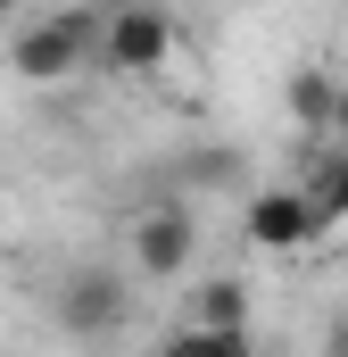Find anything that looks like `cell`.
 I'll list each match as a JSON object with an SVG mask.
<instances>
[{
    "label": "cell",
    "instance_id": "cell-10",
    "mask_svg": "<svg viewBox=\"0 0 348 357\" xmlns=\"http://www.w3.org/2000/svg\"><path fill=\"white\" fill-rule=\"evenodd\" d=\"M324 357H348V307L332 316V333H324Z\"/></svg>",
    "mask_w": 348,
    "mask_h": 357
},
{
    "label": "cell",
    "instance_id": "cell-8",
    "mask_svg": "<svg viewBox=\"0 0 348 357\" xmlns=\"http://www.w3.org/2000/svg\"><path fill=\"white\" fill-rule=\"evenodd\" d=\"M166 357H265L249 333H216V324H182L166 341Z\"/></svg>",
    "mask_w": 348,
    "mask_h": 357
},
{
    "label": "cell",
    "instance_id": "cell-7",
    "mask_svg": "<svg viewBox=\"0 0 348 357\" xmlns=\"http://www.w3.org/2000/svg\"><path fill=\"white\" fill-rule=\"evenodd\" d=\"M290 116H299V125H340V84L315 75V67H299V75H290Z\"/></svg>",
    "mask_w": 348,
    "mask_h": 357
},
{
    "label": "cell",
    "instance_id": "cell-6",
    "mask_svg": "<svg viewBox=\"0 0 348 357\" xmlns=\"http://www.w3.org/2000/svg\"><path fill=\"white\" fill-rule=\"evenodd\" d=\"M191 324H216V333H249V282L241 274H207L191 291Z\"/></svg>",
    "mask_w": 348,
    "mask_h": 357
},
{
    "label": "cell",
    "instance_id": "cell-1",
    "mask_svg": "<svg viewBox=\"0 0 348 357\" xmlns=\"http://www.w3.org/2000/svg\"><path fill=\"white\" fill-rule=\"evenodd\" d=\"M84 59H100V17L91 8H58L42 25H17V42H8V67L25 84H67Z\"/></svg>",
    "mask_w": 348,
    "mask_h": 357
},
{
    "label": "cell",
    "instance_id": "cell-2",
    "mask_svg": "<svg viewBox=\"0 0 348 357\" xmlns=\"http://www.w3.org/2000/svg\"><path fill=\"white\" fill-rule=\"evenodd\" d=\"M174 59V17L158 0H116L100 17V67L108 75H158Z\"/></svg>",
    "mask_w": 348,
    "mask_h": 357
},
{
    "label": "cell",
    "instance_id": "cell-3",
    "mask_svg": "<svg viewBox=\"0 0 348 357\" xmlns=\"http://www.w3.org/2000/svg\"><path fill=\"white\" fill-rule=\"evenodd\" d=\"M324 225H332V216H324V199H315L307 183H282V191H258V199L241 208V233H249L258 250H274V258L307 250V241H315Z\"/></svg>",
    "mask_w": 348,
    "mask_h": 357
},
{
    "label": "cell",
    "instance_id": "cell-11",
    "mask_svg": "<svg viewBox=\"0 0 348 357\" xmlns=\"http://www.w3.org/2000/svg\"><path fill=\"white\" fill-rule=\"evenodd\" d=\"M8 17H17V0H0V25H8Z\"/></svg>",
    "mask_w": 348,
    "mask_h": 357
},
{
    "label": "cell",
    "instance_id": "cell-4",
    "mask_svg": "<svg viewBox=\"0 0 348 357\" xmlns=\"http://www.w3.org/2000/svg\"><path fill=\"white\" fill-rule=\"evenodd\" d=\"M125 307H133V291H125L108 266L67 274V291H58V324H67V333H84V341L116 333V324H125Z\"/></svg>",
    "mask_w": 348,
    "mask_h": 357
},
{
    "label": "cell",
    "instance_id": "cell-9",
    "mask_svg": "<svg viewBox=\"0 0 348 357\" xmlns=\"http://www.w3.org/2000/svg\"><path fill=\"white\" fill-rule=\"evenodd\" d=\"M315 199H324V216H332V225L348 216V158H332V167L315 175Z\"/></svg>",
    "mask_w": 348,
    "mask_h": 357
},
{
    "label": "cell",
    "instance_id": "cell-5",
    "mask_svg": "<svg viewBox=\"0 0 348 357\" xmlns=\"http://www.w3.org/2000/svg\"><path fill=\"white\" fill-rule=\"evenodd\" d=\"M191 258H199V225H191L182 208H150V216L133 225V266L150 274V282H174Z\"/></svg>",
    "mask_w": 348,
    "mask_h": 357
}]
</instances>
